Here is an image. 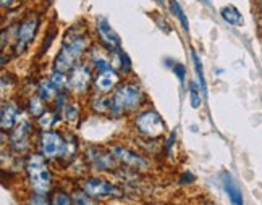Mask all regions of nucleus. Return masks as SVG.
Segmentation results:
<instances>
[{
	"label": "nucleus",
	"instance_id": "1",
	"mask_svg": "<svg viewBox=\"0 0 262 205\" xmlns=\"http://www.w3.org/2000/svg\"><path fill=\"white\" fill-rule=\"evenodd\" d=\"M88 50V37L86 31L81 29L78 31V28L72 26L70 28L62 40V47L60 52L57 54L54 60V70L63 71V73H70L78 63L84 52Z\"/></svg>",
	"mask_w": 262,
	"mask_h": 205
},
{
	"label": "nucleus",
	"instance_id": "2",
	"mask_svg": "<svg viewBox=\"0 0 262 205\" xmlns=\"http://www.w3.org/2000/svg\"><path fill=\"white\" fill-rule=\"evenodd\" d=\"M25 170H26L28 183L31 191L36 194L47 196L50 189H52V183H54L52 170L49 167V160L39 152L29 153L26 157Z\"/></svg>",
	"mask_w": 262,
	"mask_h": 205
},
{
	"label": "nucleus",
	"instance_id": "3",
	"mask_svg": "<svg viewBox=\"0 0 262 205\" xmlns=\"http://www.w3.org/2000/svg\"><path fill=\"white\" fill-rule=\"evenodd\" d=\"M146 96L143 89L135 83L120 84L112 94V111L110 115L114 118H122L128 113H133L144 104Z\"/></svg>",
	"mask_w": 262,
	"mask_h": 205
},
{
	"label": "nucleus",
	"instance_id": "4",
	"mask_svg": "<svg viewBox=\"0 0 262 205\" xmlns=\"http://www.w3.org/2000/svg\"><path fill=\"white\" fill-rule=\"evenodd\" d=\"M133 128L139 136L146 139H159L165 134V121L159 111L152 108L138 111L133 120Z\"/></svg>",
	"mask_w": 262,
	"mask_h": 205
},
{
	"label": "nucleus",
	"instance_id": "5",
	"mask_svg": "<svg viewBox=\"0 0 262 205\" xmlns=\"http://www.w3.org/2000/svg\"><path fill=\"white\" fill-rule=\"evenodd\" d=\"M79 188L86 191L93 199L96 200H105V199H120L123 197V189L117 183L107 181L97 176L84 178L79 183Z\"/></svg>",
	"mask_w": 262,
	"mask_h": 205
},
{
	"label": "nucleus",
	"instance_id": "6",
	"mask_svg": "<svg viewBox=\"0 0 262 205\" xmlns=\"http://www.w3.org/2000/svg\"><path fill=\"white\" fill-rule=\"evenodd\" d=\"M37 149H39V153H42L49 162L63 158L65 149H67L65 134H62V132H58V131H52V129L41 131V134H39V139H37Z\"/></svg>",
	"mask_w": 262,
	"mask_h": 205
},
{
	"label": "nucleus",
	"instance_id": "7",
	"mask_svg": "<svg viewBox=\"0 0 262 205\" xmlns=\"http://www.w3.org/2000/svg\"><path fill=\"white\" fill-rule=\"evenodd\" d=\"M31 134H33V121L26 115H21L18 123L10 131L8 136V144L18 155H25L26 152L31 149Z\"/></svg>",
	"mask_w": 262,
	"mask_h": 205
},
{
	"label": "nucleus",
	"instance_id": "8",
	"mask_svg": "<svg viewBox=\"0 0 262 205\" xmlns=\"http://www.w3.org/2000/svg\"><path fill=\"white\" fill-rule=\"evenodd\" d=\"M84 160L88 167L93 171H117L120 162L115 158V155L110 149H102L97 146H88L84 150Z\"/></svg>",
	"mask_w": 262,
	"mask_h": 205
},
{
	"label": "nucleus",
	"instance_id": "9",
	"mask_svg": "<svg viewBox=\"0 0 262 205\" xmlns=\"http://www.w3.org/2000/svg\"><path fill=\"white\" fill-rule=\"evenodd\" d=\"M39 28V18L36 15H31L25 18L21 23L16 28V36H15V45H13V52L15 55H23L28 52V49L31 47L34 42V37Z\"/></svg>",
	"mask_w": 262,
	"mask_h": 205
},
{
	"label": "nucleus",
	"instance_id": "10",
	"mask_svg": "<svg viewBox=\"0 0 262 205\" xmlns=\"http://www.w3.org/2000/svg\"><path fill=\"white\" fill-rule=\"evenodd\" d=\"M94 83L93 66L91 63H78L68 73V90L75 96H84Z\"/></svg>",
	"mask_w": 262,
	"mask_h": 205
},
{
	"label": "nucleus",
	"instance_id": "11",
	"mask_svg": "<svg viewBox=\"0 0 262 205\" xmlns=\"http://www.w3.org/2000/svg\"><path fill=\"white\" fill-rule=\"evenodd\" d=\"M108 149L115 155V158L125 167H129L133 170H147L150 167V163L146 157H143L136 150L129 149L123 144H112L108 146Z\"/></svg>",
	"mask_w": 262,
	"mask_h": 205
},
{
	"label": "nucleus",
	"instance_id": "12",
	"mask_svg": "<svg viewBox=\"0 0 262 205\" xmlns=\"http://www.w3.org/2000/svg\"><path fill=\"white\" fill-rule=\"evenodd\" d=\"M96 31H97L100 40H102V45L110 54H117L120 50V45H122V40H120V36L115 33V29L110 26V23L105 18H97Z\"/></svg>",
	"mask_w": 262,
	"mask_h": 205
},
{
	"label": "nucleus",
	"instance_id": "13",
	"mask_svg": "<svg viewBox=\"0 0 262 205\" xmlns=\"http://www.w3.org/2000/svg\"><path fill=\"white\" fill-rule=\"evenodd\" d=\"M120 73L115 68H110L105 71H99L94 78V87L100 94H112V90H115L120 86Z\"/></svg>",
	"mask_w": 262,
	"mask_h": 205
},
{
	"label": "nucleus",
	"instance_id": "14",
	"mask_svg": "<svg viewBox=\"0 0 262 205\" xmlns=\"http://www.w3.org/2000/svg\"><path fill=\"white\" fill-rule=\"evenodd\" d=\"M21 115L23 113H21V110H19V105L15 100H5L4 105H2V118H0L2 132L12 131Z\"/></svg>",
	"mask_w": 262,
	"mask_h": 205
},
{
	"label": "nucleus",
	"instance_id": "15",
	"mask_svg": "<svg viewBox=\"0 0 262 205\" xmlns=\"http://www.w3.org/2000/svg\"><path fill=\"white\" fill-rule=\"evenodd\" d=\"M222 184H224V189H225V192H227V196H228L231 205H245L241 189H239V186L236 184V181L233 179V176H231L228 171H224V173H222Z\"/></svg>",
	"mask_w": 262,
	"mask_h": 205
},
{
	"label": "nucleus",
	"instance_id": "16",
	"mask_svg": "<svg viewBox=\"0 0 262 205\" xmlns=\"http://www.w3.org/2000/svg\"><path fill=\"white\" fill-rule=\"evenodd\" d=\"M89 63H91V66L97 70V73L99 71H105V70L114 68L112 60H110L99 47L89 49Z\"/></svg>",
	"mask_w": 262,
	"mask_h": 205
},
{
	"label": "nucleus",
	"instance_id": "17",
	"mask_svg": "<svg viewBox=\"0 0 262 205\" xmlns=\"http://www.w3.org/2000/svg\"><path fill=\"white\" fill-rule=\"evenodd\" d=\"M220 16L230 26H241V25L245 23L243 15H241V12H239V10L235 5H225V7H222Z\"/></svg>",
	"mask_w": 262,
	"mask_h": 205
},
{
	"label": "nucleus",
	"instance_id": "18",
	"mask_svg": "<svg viewBox=\"0 0 262 205\" xmlns=\"http://www.w3.org/2000/svg\"><path fill=\"white\" fill-rule=\"evenodd\" d=\"M91 108L99 115L110 113L112 111V96L97 92V96H94V99L91 100Z\"/></svg>",
	"mask_w": 262,
	"mask_h": 205
},
{
	"label": "nucleus",
	"instance_id": "19",
	"mask_svg": "<svg viewBox=\"0 0 262 205\" xmlns=\"http://www.w3.org/2000/svg\"><path fill=\"white\" fill-rule=\"evenodd\" d=\"M60 94L58 89L50 83V79H42L41 83L37 84V96L41 97L44 102H52L57 99V96Z\"/></svg>",
	"mask_w": 262,
	"mask_h": 205
},
{
	"label": "nucleus",
	"instance_id": "20",
	"mask_svg": "<svg viewBox=\"0 0 262 205\" xmlns=\"http://www.w3.org/2000/svg\"><path fill=\"white\" fill-rule=\"evenodd\" d=\"M46 102L41 99V97H39L37 94L36 96H31V97H29L28 99V113H29V117H33V118H39V117H41V115H44L46 113Z\"/></svg>",
	"mask_w": 262,
	"mask_h": 205
},
{
	"label": "nucleus",
	"instance_id": "21",
	"mask_svg": "<svg viewBox=\"0 0 262 205\" xmlns=\"http://www.w3.org/2000/svg\"><path fill=\"white\" fill-rule=\"evenodd\" d=\"M67 139V149H65V155L63 158L67 162H73L76 158V153H78V147H79V141L78 138L73 134V132H67L65 134Z\"/></svg>",
	"mask_w": 262,
	"mask_h": 205
},
{
	"label": "nucleus",
	"instance_id": "22",
	"mask_svg": "<svg viewBox=\"0 0 262 205\" xmlns=\"http://www.w3.org/2000/svg\"><path fill=\"white\" fill-rule=\"evenodd\" d=\"M79 115H81V108H79L78 102H68L63 110L62 118L67 123H70V125H75V123H78V120H79Z\"/></svg>",
	"mask_w": 262,
	"mask_h": 205
},
{
	"label": "nucleus",
	"instance_id": "23",
	"mask_svg": "<svg viewBox=\"0 0 262 205\" xmlns=\"http://www.w3.org/2000/svg\"><path fill=\"white\" fill-rule=\"evenodd\" d=\"M50 205H75L72 192H67L63 189H55L50 194Z\"/></svg>",
	"mask_w": 262,
	"mask_h": 205
},
{
	"label": "nucleus",
	"instance_id": "24",
	"mask_svg": "<svg viewBox=\"0 0 262 205\" xmlns=\"http://www.w3.org/2000/svg\"><path fill=\"white\" fill-rule=\"evenodd\" d=\"M72 197H73V203L75 205H99V200L93 199L86 191H83L81 188H76L72 191Z\"/></svg>",
	"mask_w": 262,
	"mask_h": 205
},
{
	"label": "nucleus",
	"instance_id": "25",
	"mask_svg": "<svg viewBox=\"0 0 262 205\" xmlns=\"http://www.w3.org/2000/svg\"><path fill=\"white\" fill-rule=\"evenodd\" d=\"M58 120H60V115L54 113V111H46L44 115H41L37 118V125L42 131H49L57 125Z\"/></svg>",
	"mask_w": 262,
	"mask_h": 205
},
{
	"label": "nucleus",
	"instance_id": "26",
	"mask_svg": "<svg viewBox=\"0 0 262 205\" xmlns=\"http://www.w3.org/2000/svg\"><path fill=\"white\" fill-rule=\"evenodd\" d=\"M50 83H52L58 90H65L68 89V73H63V71L54 70L49 76Z\"/></svg>",
	"mask_w": 262,
	"mask_h": 205
},
{
	"label": "nucleus",
	"instance_id": "27",
	"mask_svg": "<svg viewBox=\"0 0 262 205\" xmlns=\"http://www.w3.org/2000/svg\"><path fill=\"white\" fill-rule=\"evenodd\" d=\"M193 63H194V71L198 75V81H199V86L203 89V94L207 96V84H206V76H204V70H203V61L198 57L196 52H193Z\"/></svg>",
	"mask_w": 262,
	"mask_h": 205
},
{
	"label": "nucleus",
	"instance_id": "28",
	"mask_svg": "<svg viewBox=\"0 0 262 205\" xmlns=\"http://www.w3.org/2000/svg\"><path fill=\"white\" fill-rule=\"evenodd\" d=\"M170 10H172V13L178 18V21L181 23V26H183V31L185 33H189V23H188V18L183 12V8H181V5L177 2V0H170Z\"/></svg>",
	"mask_w": 262,
	"mask_h": 205
},
{
	"label": "nucleus",
	"instance_id": "29",
	"mask_svg": "<svg viewBox=\"0 0 262 205\" xmlns=\"http://www.w3.org/2000/svg\"><path fill=\"white\" fill-rule=\"evenodd\" d=\"M199 84H196L194 81H189V105L193 108H199L203 104V96L199 92Z\"/></svg>",
	"mask_w": 262,
	"mask_h": 205
},
{
	"label": "nucleus",
	"instance_id": "30",
	"mask_svg": "<svg viewBox=\"0 0 262 205\" xmlns=\"http://www.w3.org/2000/svg\"><path fill=\"white\" fill-rule=\"evenodd\" d=\"M115 57H117V65L120 66V71H122L123 75H128V73H131V60H129V57H128V54L125 52V50H122L120 49L118 52L115 54Z\"/></svg>",
	"mask_w": 262,
	"mask_h": 205
},
{
	"label": "nucleus",
	"instance_id": "31",
	"mask_svg": "<svg viewBox=\"0 0 262 205\" xmlns=\"http://www.w3.org/2000/svg\"><path fill=\"white\" fill-rule=\"evenodd\" d=\"M25 205H50V199H47L46 196H42V194L33 192Z\"/></svg>",
	"mask_w": 262,
	"mask_h": 205
},
{
	"label": "nucleus",
	"instance_id": "32",
	"mask_svg": "<svg viewBox=\"0 0 262 205\" xmlns=\"http://www.w3.org/2000/svg\"><path fill=\"white\" fill-rule=\"evenodd\" d=\"M55 37H57V29L54 28V29L49 33V36H46L44 44H42L41 50H39V55H44V54H46V50H49V49H50V45H52V40H54Z\"/></svg>",
	"mask_w": 262,
	"mask_h": 205
},
{
	"label": "nucleus",
	"instance_id": "33",
	"mask_svg": "<svg viewBox=\"0 0 262 205\" xmlns=\"http://www.w3.org/2000/svg\"><path fill=\"white\" fill-rule=\"evenodd\" d=\"M172 70H173V73L177 75V78L180 79V83L183 84V83H185V79H186V68H185V65H181V63H173V65H172Z\"/></svg>",
	"mask_w": 262,
	"mask_h": 205
},
{
	"label": "nucleus",
	"instance_id": "34",
	"mask_svg": "<svg viewBox=\"0 0 262 205\" xmlns=\"http://www.w3.org/2000/svg\"><path fill=\"white\" fill-rule=\"evenodd\" d=\"M175 142H177V129H173L172 132H170V136L165 142V152L168 153V155H172V149L175 147Z\"/></svg>",
	"mask_w": 262,
	"mask_h": 205
},
{
	"label": "nucleus",
	"instance_id": "35",
	"mask_svg": "<svg viewBox=\"0 0 262 205\" xmlns=\"http://www.w3.org/2000/svg\"><path fill=\"white\" fill-rule=\"evenodd\" d=\"M193 181H194V175L189 170L185 171L183 175L180 176V184H189V183H193Z\"/></svg>",
	"mask_w": 262,
	"mask_h": 205
},
{
	"label": "nucleus",
	"instance_id": "36",
	"mask_svg": "<svg viewBox=\"0 0 262 205\" xmlns=\"http://www.w3.org/2000/svg\"><path fill=\"white\" fill-rule=\"evenodd\" d=\"M0 2H2L4 8H12L15 5V0H0Z\"/></svg>",
	"mask_w": 262,
	"mask_h": 205
},
{
	"label": "nucleus",
	"instance_id": "37",
	"mask_svg": "<svg viewBox=\"0 0 262 205\" xmlns=\"http://www.w3.org/2000/svg\"><path fill=\"white\" fill-rule=\"evenodd\" d=\"M257 7H259V12L262 15V0H257Z\"/></svg>",
	"mask_w": 262,
	"mask_h": 205
},
{
	"label": "nucleus",
	"instance_id": "38",
	"mask_svg": "<svg viewBox=\"0 0 262 205\" xmlns=\"http://www.w3.org/2000/svg\"><path fill=\"white\" fill-rule=\"evenodd\" d=\"M156 2H157V4H160V5H162V4H164V0H156Z\"/></svg>",
	"mask_w": 262,
	"mask_h": 205
},
{
	"label": "nucleus",
	"instance_id": "39",
	"mask_svg": "<svg viewBox=\"0 0 262 205\" xmlns=\"http://www.w3.org/2000/svg\"><path fill=\"white\" fill-rule=\"evenodd\" d=\"M204 205H215V203H214V202H206Z\"/></svg>",
	"mask_w": 262,
	"mask_h": 205
},
{
	"label": "nucleus",
	"instance_id": "40",
	"mask_svg": "<svg viewBox=\"0 0 262 205\" xmlns=\"http://www.w3.org/2000/svg\"><path fill=\"white\" fill-rule=\"evenodd\" d=\"M206 2H212V0H206Z\"/></svg>",
	"mask_w": 262,
	"mask_h": 205
}]
</instances>
